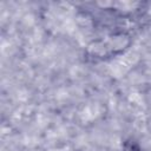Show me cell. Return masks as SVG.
I'll return each mask as SVG.
<instances>
[{
	"mask_svg": "<svg viewBox=\"0 0 151 151\" xmlns=\"http://www.w3.org/2000/svg\"><path fill=\"white\" fill-rule=\"evenodd\" d=\"M122 151H144V149L139 145L138 142H136L133 139H127L124 142Z\"/></svg>",
	"mask_w": 151,
	"mask_h": 151,
	"instance_id": "6da1fadb",
	"label": "cell"
}]
</instances>
